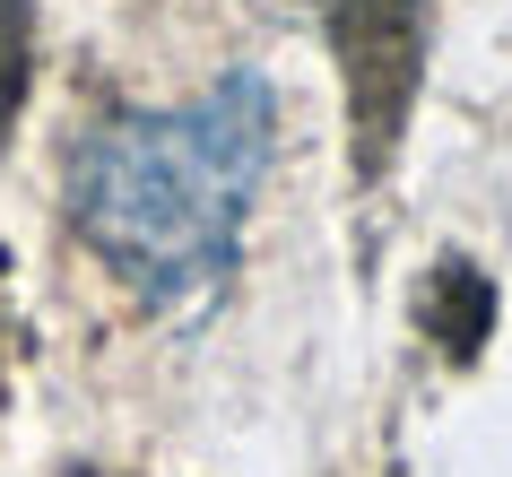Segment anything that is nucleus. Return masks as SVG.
<instances>
[{"instance_id":"nucleus-1","label":"nucleus","mask_w":512,"mask_h":477,"mask_svg":"<svg viewBox=\"0 0 512 477\" xmlns=\"http://www.w3.org/2000/svg\"><path fill=\"white\" fill-rule=\"evenodd\" d=\"M278 105L261 70L226 79L183 113H131L79 148L70 217L96 261L148 304H191L235 269L252 191L270 174Z\"/></svg>"}]
</instances>
